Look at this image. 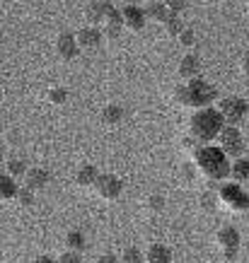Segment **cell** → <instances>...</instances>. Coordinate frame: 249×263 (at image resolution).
Segmentation results:
<instances>
[{
    "mask_svg": "<svg viewBox=\"0 0 249 263\" xmlns=\"http://www.w3.org/2000/svg\"><path fill=\"white\" fill-rule=\"evenodd\" d=\"M193 164H196L199 172H201L206 179H210V181H223V179H227V176H230V167H233L230 157H227L218 145H201L199 150L193 152Z\"/></svg>",
    "mask_w": 249,
    "mask_h": 263,
    "instance_id": "cell-1",
    "label": "cell"
},
{
    "mask_svg": "<svg viewBox=\"0 0 249 263\" xmlns=\"http://www.w3.org/2000/svg\"><path fill=\"white\" fill-rule=\"evenodd\" d=\"M225 119L220 116L218 109H199V111L191 114L189 119V133L196 143H210V140H218L220 130L225 128Z\"/></svg>",
    "mask_w": 249,
    "mask_h": 263,
    "instance_id": "cell-2",
    "label": "cell"
},
{
    "mask_svg": "<svg viewBox=\"0 0 249 263\" xmlns=\"http://www.w3.org/2000/svg\"><path fill=\"white\" fill-rule=\"evenodd\" d=\"M186 89H189V109H210V104H216L218 99V89L213 85H208L206 80L196 78V80L186 82Z\"/></svg>",
    "mask_w": 249,
    "mask_h": 263,
    "instance_id": "cell-3",
    "label": "cell"
},
{
    "mask_svg": "<svg viewBox=\"0 0 249 263\" xmlns=\"http://www.w3.org/2000/svg\"><path fill=\"white\" fill-rule=\"evenodd\" d=\"M218 196H220V203L235 213H244L249 210V193L242 189L240 183H223L218 189Z\"/></svg>",
    "mask_w": 249,
    "mask_h": 263,
    "instance_id": "cell-4",
    "label": "cell"
},
{
    "mask_svg": "<svg viewBox=\"0 0 249 263\" xmlns=\"http://www.w3.org/2000/svg\"><path fill=\"white\" fill-rule=\"evenodd\" d=\"M218 111H220V116L225 119L227 126H237L240 121L247 119L249 104L244 102L242 97H225V99L218 102Z\"/></svg>",
    "mask_w": 249,
    "mask_h": 263,
    "instance_id": "cell-5",
    "label": "cell"
},
{
    "mask_svg": "<svg viewBox=\"0 0 249 263\" xmlns=\"http://www.w3.org/2000/svg\"><path fill=\"white\" fill-rule=\"evenodd\" d=\"M218 147L225 152L230 160H240L242 152H244V143H242V133L237 126H225L218 136Z\"/></svg>",
    "mask_w": 249,
    "mask_h": 263,
    "instance_id": "cell-6",
    "label": "cell"
},
{
    "mask_svg": "<svg viewBox=\"0 0 249 263\" xmlns=\"http://www.w3.org/2000/svg\"><path fill=\"white\" fill-rule=\"evenodd\" d=\"M92 189H95V193L99 198L116 200L121 196V191H123V183H121L119 176H114V174H99V179H97V183Z\"/></svg>",
    "mask_w": 249,
    "mask_h": 263,
    "instance_id": "cell-7",
    "label": "cell"
},
{
    "mask_svg": "<svg viewBox=\"0 0 249 263\" xmlns=\"http://www.w3.org/2000/svg\"><path fill=\"white\" fill-rule=\"evenodd\" d=\"M109 10H112V3L95 0V3H87V5L82 8V15H85V20H87L90 27H97V29H99V24H106Z\"/></svg>",
    "mask_w": 249,
    "mask_h": 263,
    "instance_id": "cell-8",
    "label": "cell"
},
{
    "mask_svg": "<svg viewBox=\"0 0 249 263\" xmlns=\"http://www.w3.org/2000/svg\"><path fill=\"white\" fill-rule=\"evenodd\" d=\"M121 15H123V27L131 29V32H140L145 27V20H148L140 5H123Z\"/></svg>",
    "mask_w": 249,
    "mask_h": 263,
    "instance_id": "cell-9",
    "label": "cell"
},
{
    "mask_svg": "<svg viewBox=\"0 0 249 263\" xmlns=\"http://www.w3.org/2000/svg\"><path fill=\"white\" fill-rule=\"evenodd\" d=\"M75 39H78V46H80L82 51H92V48L102 46L104 34L99 32L97 27H85V29H80V32L75 34Z\"/></svg>",
    "mask_w": 249,
    "mask_h": 263,
    "instance_id": "cell-10",
    "label": "cell"
},
{
    "mask_svg": "<svg viewBox=\"0 0 249 263\" xmlns=\"http://www.w3.org/2000/svg\"><path fill=\"white\" fill-rule=\"evenodd\" d=\"M78 51H80V46H78V39H75V34L70 32H63L61 36L56 39V53L63 61H70V58L78 56Z\"/></svg>",
    "mask_w": 249,
    "mask_h": 263,
    "instance_id": "cell-11",
    "label": "cell"
},
{
    "mask_svg": "<svg viewBox=\"0 0 249 263\" xmlns=\"http://www.w3.org/2000/svg\"><path fill=\"white\" fill-rule=\"evenodd\" d=\"M201 75V61L199 56H193V53H186L182 61H179V78H184L186 82L196 80Z\"/></svg>",
    "mask_w": 249,
    "mask_h": 263,
    "instance_id": "cell-12",
    "label": "cell"
},
{
    "mask_svg": "<svg viewBox=\"0 0 249 263\" xmlns=\"http://www.w3.org/2000/svg\"><path fill=\"white\" fill-rule=\"evenodd\" d=\"M216 239H218V244L223 247V251L225 249H240V232H237V227H220L218 230V234H216Z\"/></svg>",
    "mask_w": 249,
    "mask_h": 263,
    "instance_id": "cell-13",
    "label": "cell"
},
{
    "mask_svg": "<svg viewBox=\"0 0 249 263\" xmlns=\"http://www.w3.org/2000/svg\"><path fill=\"white\" fill-rule=\"evenodd\" d=\"M143 12L148 20H153V22H167L169 20V8L167 3H160V0H153V3H145L143 5Z\"/></svg>",
    "mask_w": 249,
    "mask_h": 263,
    "instance_id": "cell-14",
    "label": "cell"
},
{
    "mask_svg": "<svg viewBox=\"0 0 249 263\" xmlns=\"http://www.w3.org/2000/svg\"><path fill=\"white\" fill-rule=\"evenodd\" d=\"M48 181V172L41 167H32L29 172H27V176H24V186L27 189H32V191H39V189H44Z\"/></svg>",
    "mask_w": 249,
    "mask_h": 263,
    "instance_id": "cell-15",
    "label": "cell"
},
{
    "mask_svg": "<svg viewBox=\"0 0 249 263\" xmlns=\"http://www.w3.org/2000/svg\"><path fill=\"white\" fill-rule=\"evenodd\" d=\"M145 263H172V249L165 244H153L145 254Z\"/></svg>",
    "mask_w": 249,
    "mask_h": 263,
    "instance_id": "cell-16",
    "label": "cell"
},
{
    "mask_svg": "<svg viewBox=\"0 0 249 263\" xmlns=\"http://www.w3.org/2000/svg\"><path fill=\"white\" fill-rule=\"evenodd\" d=\"M97 179H99V172H97L92 164H82L78 172H75V183L80 189H87V186H95Z\"/></svg>",
    "mask_w": 249,
    "mask_h": 263,
    "instance_id": "cell-17",
    "label": "cell"
},
{
    "mask_svg": "<svg viewBox=\"0 0 249 263\" xmlns=\"http://www.w3.org/2000/svg\"><path fill=\"white\" fill-rule=\"evenodd\" d=\"M17 181L10 174H0V200H12L17 196Z\"/></svg>",
    "mask_w": 249,
    "mask_h": 263,
    "instance_id": "cell-18",
    "label": "cell"
},
{
    "mask_svg": "<svg viewBox=\"0 0 249 263\" xmlns=\"http://www.w3.org/2000/svg\"><path fill=\"white\" fill-rule=\"evenodd\" d=\"M230 176H233L235 181H247L249 179V157L235 160L233 167H230Z\"/></svg>",
    "mask_w": 249,
    "mask_h": 263,
    "instance_id": "cell-19",
    "label": "cell"
},
{
    "mask_svg": "<svg viewBox=\"0 0 249 263\" xmlns=\"http://www.w3.org/2000/svg\"><path fill=\"white\" fill-rule=\"evenodd\" d=\"M65 247L68 251H75V254H82V249H85V234L78 230H73L65 234Z\"/></svg>",
    "mask_w": 249,
    "mask_h": 263,
    "instance_id": "cell-20",
    "label": "cell"
},
{
    "mask_svg": "<svg viewBox=\"0 0 249 263\" xmlns=\"http://www.w3.org/2000/svg\"><path fill=\"white\" fill-rule=\"evenodd\" d=\"M121 119H123V109H121L119 104H109L104 111H102V121H104V123H109V126L121 123Z\"/></svg>",
    "mask_w": 249,
    "mask_h": 263,
    "instance_id": "cell-21",
    "label": "cell"
},
{
    "mask_svg": "<svg viewBox=\"0 0 249 263\" xmlns=\"http://www.w3.org/2000/svg\"><path fill=\"white\" fill-rule=\"evenodd\" d=\"M5 167H8V174L12 176V179H20V176H27V164H24V160H20V157H12V160H8L5 162Z\"/></svg>",
    "mask_w": 249,
    "mask_h": 263,
    "instance_id": "cell-22",
    "label": "cell"
},
{
    "mask_svg": "<svg viewBox=\"0 0 249 263\" xmlns=\"http://www.w3.org/2000/svg\"><path fill=\"white\" fill-rule=\"evenodd\" d=\"M184 29H186V27L182 24V20H179V17H174V15H169V20L165 22V34H167V36H172V39H174V36H182V32H184Z\"/></svg>",
    "mask_w": 249,
    "mask_h": 263,
    "instance_id": "cell-23",
    "label": "cell"
},
{
    "mask_svg": "<svg viewBox=\"0 0 249 263\" xmlns=\"http://www.w3.org/2000/svg\"><path fill=\"white\" fill-rule=\"evenodd\" d=\"M220 205V196H218V191H203L201 193V208L208 213V210H216V208Z\"/></svg>",
    "mask_w": 249,
    "mask_h": 263,
    "instance_id": "cell-24",
    "label": "cell"
},
{
    "mask_svg": "<svg viewBox=\"0 0 249 263\" xmlns=\"http://www.w3.org/2000/svg\"><path fill=\"white\" fill-rule=\"evenodd\" d=\"M119 258H121V263H145V254H140L136 247L123 249V254Z\"/></svg>",
    "mask_w": 249,
    "mask_h": 263,
    "instance_id": "cell-25",
    "label": "cell"
},
{
    "mask_svg": "<svg viewBox=\"0 0 249 263\" xmlns=\"http://www.w3.org/2000/svg\"><path fill=\"white\" fill-rule=\"evenodd\" d=\"M104 27H114V29H123V15H121V10L119 8H114L109 10V15H106V24Z\"/></svg>",
    "mask_w": 249,
    "mask_h": 263,
    "instance_id": "cell-26",
    "label": "cell"
},
{
    "mask_svg": "<svg viewBox=\"0 0 249 263\" xmlns=\"http://www.w3.org/2000/svg\"><path fill=\"white\" fill-rule=\"evenodd\" d=\"M15 200H17V203H20V205L29 208V205H32V203H34V191H32V189H27V186H22V189L17 191Z\"/></svg>",
    "mask_w": 249,
    "mask_h": 263,
    "instance_id": "cell-27",
    "label": "cell"
},
{
    "mask_svg": "<svg viewBox=\"0 0 249 263\" xmlns=\"http://www.w3.org/2000/svg\"><path fill=\"white\" fill-rule=\"evenodd\" d=\"M196 172H199V167H196L193 162H184L182 169H179V174H182L184 181H193V179H196Z\"/></svg>",
    "mask_w": 249,
    "mask_h": 263,
    "instance_id": "cell-28",
    "label": "cell"
},
{
    "mask_svg": "<svg viewBox=\"0 0 249 263\" xmlns=\"http://www.w3.org/2000/svg\"><path fill=\"white\" fill-rule=\"evenodd\" d=\"M65 99H68V92H65L63 87L48 89V102L51 104H65Z\"/></svg>",
    "mask_w": 249,
    "mask_h": 263,
    "instance_id": "cell-29",
    "label": "cell"
},
{
    "mask_svg": "<svg viewBox=\"0 0 249 263\" xmlns=\"http://www.w3.org/2000/svg\"><path fill=\"white\" fill-rule=\"evenodd\" d=\"M167 8H169V15L179 17L186 8H189V3H186V0H169V3H167Z\"/></svg>",
    "mask_w": 249,
    "mask_h": 263,
    "instance_id": "cell-30",
    "label": "cell"
},
{
    "mask_svg": "<svg viewBox=\"0 0 249 263\" xmlns=\"http://www.w3.org/2000/svg\"><path fill=\"white\" fill-rule=\"evenodd\" d=\"M174 99L182 106H189V89H186V85H177L174 87Z\"/></svg>",
    "mask_w": 249,
    "mask_h": 263,
    "instance_id": "cell-31",
    "label": "cell"
},
{
    "mask_svg": "<svg viewBox=\"0 0 249 263\" xmlns=\"http://www.w3.org/2000/svg\"><path fill=\"white\" fill-rule=\"evenodd\" d=\"M58 263H85V261H82L80 254H75V251H65V254L58 256Z\"/></svg>",
    "mask_w": 249,
    "mask_h": 263,
    "instance_id": "cell-32",
    "label": "cell"
},
{
    "mask_svg": "<svg viewBox=\"0 0 249 263\" xmlns=\"http://www.w3.org/2000/svg\"><path fill=\"white\" fill-rule=\"evenodd\" d=\"M148 208H150V210H162V208H165V196L153 193V196L148 198Z\"/></svg>",
    "mask_w": 249,
    "mask_h": 263,
    "instance_id": "cell-33",
    "label": "cell"
},
{
    "mask_svg": "<svg viewBox=\"0 0 249 263\" xmlns=\"http://www.w3.org/2000/svg\"><path fill=\"white\" fill-rule=\"evenodd\" d=\"M179 41H182L184 46H191L193 41H196V36H193L191 29H184V32H182V36H179Z\"/></svg>",
    "mask_w": 249,
    "mask_h": 263,
    "instance_id": "cell-34",
    "label": "cell"
},
{
    "mask_svg": "<svg viewBox=\"0 0 249 263\" xmlns=\"http://www.w3.org/2000/svg\"><path fill=\"white\" fill-rule=\"evenodd\" d=\"M97 263H121L119 256H114V254H102L99 258H97Z\"/></svg>",
    "mask_w": 249,
    "mask_h": 263,
    "instance_id": "cell-35",
    "label": "cell"
},
{
    "mask_svg": "<svg viewBox=\"0 0 249 263\" xmlns=\"http://www.w3.org/2000/svg\"><path fill=\"white\" fill-rule=\"evenodd\" d=\"M237 251H240V249H225V251H223L225 261H235V258H237Z\"/></svg>",
    "mask_w": 249,
    "mask_h": 263,
    "instance_id": "cell-36",
    "label": "cell"
},
{
    "mask_svg": "<svg viewBox=\"0 0 249 263\" xmlns=\"http://www.w3.org/2000/svg\"><path fill=\"white\" fill-rule=\"evenodd\" d=\"M242 72L247 75V80H249V53L244 58H242Z\"/></svg>",
    "mask_w": 249,
    "mask_h": 263,
    "instance_id": "cell-37",
    "label": "cell"
},
{
    "mask_svg": "<svg viewBox=\"0 0 249 263\" xmlns=\"http://www.w3.org/2000/svg\"><path fill=\"white\" fill-rule=\"evenodd\" d=\"M34 263H58V258H51V256H39Z\"/></svg>",
    "mask_w": 249,
    "mask_h": 263,
    "instance_id": "cell-38",
    "label": "cell"
},
{
    "mask_svg": "<svg viewBox=\"0 0 249 263\" xmlns=\"http://www.w3.org/2000/svg\"><path fill=\"white\" fill-rule=\"evenodd\" d=\"M0 164H5V155H3V150H0Z\"/></svg>",
    "mask_w": 249,
    "mask_h": 263,
    "instance_id": "cell-39",
    "label": "cell"
},
{
    "mask_svg": "<svg viewBox=\"0 0 249 263\" xmlns=\"http://www.w3.org/2000/svg\"><path fill=\"white\" fill-rule=\"evenodd\" d=\"M244 87H247V95H249V80H247V82H244Z\"/></svg>",
    "mask_w": 249,
    "mask_h": 263,
    "instance_id": "cell-40",
    "label": "cell"
},
{
    "mask_svg": "<svg viewBox=\"0 0 249 263\" xmlns=\"http://www.w3.org/2000/svg\"><path fill=\"white\" fill-rule=\"evenodd\" d=\"M210 263H220V261H210Z\"/></svg>",
    "mask_w": 249,
    "mask_h": 263,
    "instance_id": "cell-41",
    "label": "cell"
}]
</instances>
